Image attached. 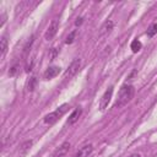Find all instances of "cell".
Segmentation results:
<instances>
[{"label":"cell","mask_w":157,"mask_h":157,"mask_svg":"<svg viewBox=\"0 0 157 157\" xmlns=\"http://www.w3.org/2000/svg\"><path fill=\"white\" fill-rule=\"evenodd\" d=\"M75 36H76V31H72V32H70V34L66 37V39H65V43L66 44H71L72 42H74V39H75Z\"/></svg>","instance_id":"obj_17"},{"label":"cell","mask_w":157,"mask_h":157,"mask_svg":"<svg viewBox=\"0 0 157 157\" xmlns=\"http://www.w3.org/2000/svg\"><path fill=\"white\" fill-rule=\"evenodd\" d=\"M81 23H82V18H77V21L75 22V25H76V26H78V25H81Z\"/></svg>","instance_id":"obj_19"},{"label":"cell","mask_w":157,"mask_h":157,"mask_svg":"<svg viewBox=\"0 0 157 157\" xmlns=\"http://www.w3.org/2000/svg\"><path fill=\"white\" fill-rule=\"evenodd\" d=\"M32 146V141L29 140V141H27L26 144H23L22 145V152H25V151H27L28 150V147H31Z\"/></svg>","instance_id":"obj_18"},{"label":"cell","mask_w":157,"mask_h":157,"mask_svg":"<svg viewBox=\"0 0 157 157\" xmlns=\"http://www.w3.org/2000/svg\"><path fill=\"white\" fill-rule=\"evenodd\" d=\"M69 148H70V142H69V141H65V142H63V144L54 151V153H53L50 157H64V156L69 152Z\"/></svg>","instance_id":"obj_6"},{"label":"cell","mask_w":157,"mask_h":157,"mask_svg":"<svg viewBox=\"0 0 157 157\" xmlns=\"http://www.w3.org/2000/svg\"><path fill=\"white\" fill-rule=\"evenodd\" d=\"M6 50H7V39L5 37H2L1 40H0V52H1V55L2 56L5 55Z\"/></svg>","instance_id":"obj_13"},{"label":"cell","mask_w":157,"mask_h":157,"mask_svg":"<svg viewBox=\"0 0 157 157\" xmlns=\"http://www.w3.org/2000/svg\"><path fill=\"white\" fill-rule=\"evenodd\" d=\"M92 150H93V147H92V145L91 144H87V145H83L72 157H88L90 156V153L92 152Z\"/></svg>","instance_id":"obj_9"},{"label":"cell","mask_w":157,"mask_h":157,"mask_svg":"<svg viewBox=\"0 0 157 157\" xmlns=\"http://www.w3.org/2000/svg\"><path fill=\"white\" fill-rule=\"evenodd\" d=\"M58 29H59V22H58V20H53V21L50 22L49 27L47 28L45 33H44V38H45L47 40L52 39V38H53V37L56 34Z\"/></svg>","instance_id":"obj_3"},{"label":"cell","mask_w":157,"mask_h":157,"mask_svg":"<svg viewBox=\"0 0 157 157\" xmlns=\"http://www.w3.org/2000/svg\"><path fill=\"white\" fill-rule=\"evenodd\" d=\"M134 93H135L134 86H131V85H124L120 88V91H119V94H118V98H117V102H115L114 107L115 108H121L125 104H128L132 99Z\"/></svg>","instance_id":"obj_1"},{"label":"cell","mask_w":157,"mask_h":157,"mask_svg":"<svg viewBox=\"0 0 157 157\" xmlns=\"http://www.w3.org/2000/svg\"><path fill=\"white\" fill-rule=\"evenodd\" d=\"M113 27H114V22H113L112 20H107V21L102 25V27H101V29H99V38H103V37L108 36V34L112 32Z\"/></svg>","instance_id":"obj_7"},{"label":"cell","mask_w":157,"mask_h":157,"mask_svg":"<svg viewBox=\"0 0 157 157\" xmlns=\"http://www.w3.org/2000/svg\"><path fill=\"white\" fill-rule=\"evenodd\" d=\"M34 61H36V55H34V54H32L31 56H28V59H27V61H26V65H25V71H26V72H29V71L33 69Z\"/></svg>","instance_id":"obj_11"},{"label":"cell","mask_w":157,"mask_h":157,"mask_svg":"<svg viewBox=\"0 0 157 157\" xmlns=\"http://www.w3.org/2000/svg\"><path fill=\"white\" fill-rule=\"evenodd\" d=\"M80 66H81V59H78V58L74 59V60L71 61V64L69 65V67H67V70H66V72H65V76H66V77H72V76L78 71Z\"/></svg>","instance_id":"obj_4"},{"label":"cell","mask_w":157,"mask_h":157,"mask_svg":"<svg viewBox=\"0 0 157 157\" xmlns=\"http://www.w3.org/2000/svg\"><path fill=\"white\" fill-rule=\"evenodd\" d=\"M128 157H141L139 153H132V155H130V156H128Z\"/></svg>","instance_id":"obj_20"},{"label":"cell","mask_w":157,"mask_h":157,"mask_svg":"<svg viewBox=\"0 0 157 157\" xmlns=\"http://www.w3.org/2000/svg\"><path fill=\"white\" fill-rule=\"evenodd\" d=\"M59 72H60V67H59V66H50V67H48V69L44 71L43 76H44L45 80H52V78H54L55 76H58Z\"/></svg>","instance_id":"obj_8"},{"label":"cell","mask_w":157,"mask_h":157,"mask_svg":"<svg viewBox=\"0 0 157 157\" xmlns=\"http://www.w3.org/2000/svg\"><path fill=\"white\" fill-rule=\"evenodd\" d=\"M81 113H82V109H81L80 107H77V108L70 114V117H69V119H67V125H72V124H75V123L78 120Z\"/></svg>","instance_id":"obj_10"},{"label":"cell","mask_w":157,"mask_h":157,"mask_svg":"<svg viewBox=\"0 0 157 157\" xmlns=\"http://www.w3.org/2000/svg\"><path fill=\"white\" fill-rule=\"evenodd\" d=\"M18 69H20V65H18V64H13V65L10 67V70H9V76H15V75L17 74Z\"/></svg>","instance_id":"obj_16"},{"label":"cell","mask_w":157,"mask_h":157,"mask_svg":"<svg viewBox=\"0 0 157 157\" xmlns=\"http://www.w3.org/2000/svg\"><path fill=\"white\" fill-rule=\"evenodd\" d=\"M156 33H157V22L153 23V25L147 29V36H148V37H153Z\"/></svg>","instance_id":"obj_15"},{"label":"cell","mask_w":157,"mask_h":157,"mask_svg":"<svg viewBox=\"0 0 157 157\" xmlns=\"http://www.w3.org/2000/svg\"><path fill=\"white\" fill-rule=\"evenodd\" d=\"M69 109V104H66V103H64L63 105H60L58 109H55L54 112H52V113H49V114H47L45 117H44V123L45 124H54L60 117H63L65 113H66V110Z\"/></svg>","instance_id":"obj_2"},{"label":"cell","mask_w":157,"mask_h":157,"mask_svg":"<svg viewBox=\"0 0 157 157\" xmlns=\"http://www.w3.org/2000/svg\"><path fill=\"white\" fill-rule=\"evenodd\" d=\"M36 83H37V78H36L34 76L31 77L29 81H28V85H27V90H28L29 92H32V91L34 90V87H36Z\"/></svg>","instance_id":"obj_14"},{"label":"cell","mask_w":157,"mask_h":157,"mask_svg":"<svg viewBox=\"0 0 157 157\" xmlns=\"http://www.w3.org/2000/svg\"><path fill=\"white\" fill-rule=\"evenodd\" d=\"M141 48H142V43H141L139 39H134V40L131 42V44H130V49L132 50V53L140 52Z\"/></svg>","instance_id":"obj_12"},{"label":"cell","mask_w":157,"mask_h":157,"mask_svg":"<svg viewBox=\"0 0 157 157\" xmlns=\"http://www.w3.org/2000/svg\"><path fill=\"white\" fill-rule=\"evenodd\" d=\"M112 96H113V87H109V88L103 93V96H102V98H101V101H99V109H101V110H104V109L108 107Z\"/></svg>","instance_id":"obj_5"}]
</instances>
